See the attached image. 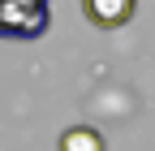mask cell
Returning <instances> with one entry per match:
<instances>
[{"label": "cell", "mask_w": 155, "mask_h": 151, "mask_svg": "<svg viewBox=\"0 0 155 151\" xmlns=\"http://www.w3.org/2000/svg\"><path fill=\"white\" fill-rule=\"evenodd\" d=\"M82 13L91 26L99 30H121L134 13H138V0H82Z\"/></svg>", "instance_id": "obj_2"}, {"label": "cell", "mask_w": 155, "mask_h": 151, "mask_svg": "<svg viewBox=\"0 0 155 151\" xmlns=\"http://www.w3.org/2000/svg\"><path fill=\"white\" fill-rule=\"evenodd\" d=\"M52 26V0H0V39H39Z\"/></svg>", "instance_id": "obj_1"}, {"label": "cell", "mask_w": 155, "mask_h": 151, "mask_svg": "<svg viewBox=\"0 0 155 151\" xmlns=\"http://www.w3.org/2000/svg\"><path fill=\"white\" fill-rule=\"evenodd\" d=\"M61 151H108V147L95 125H69L61 134Z\"/></svg>", "instance_id": "obj_3"}]
</instances>
